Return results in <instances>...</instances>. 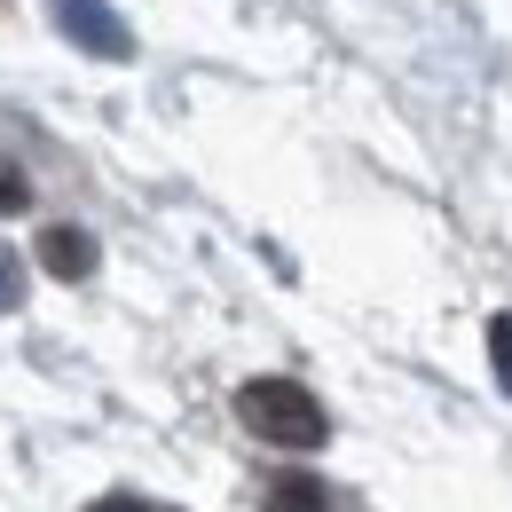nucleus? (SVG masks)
<instances>
[{"instance_id":"nucleus-7","label":"nucleus","mask_w":512,"mask_h":512,"mask_svg":"<svg viewBox=\"0 0 512 512\" xmlns=\"http://www.w3.org/2000/svg\"><path fill=\"white\" fill-rule=\"evenodd\" d=\"M16 300H24V260H16L8 245H0V316H8Z\"/></svg>"},{"instance_id":"nucleus-3","label":"nucleus","mask_w":512,"mask_h":512,"mask_svg":"<svg viewBox=\"0 0 512 512\" xmlns=\"http://www.w3.org/2000/svg\"><path fill=\"white\" fill-rule=\"evenodd\" d=\"M40 268L64 276V284H87V276H95V237H87V229H64V221L40 229Z\"/></svg>"},{"instance_id":"nucleus-6","label":"nucleus","mask_w":512,"mask_h":512,"mask_svg":"<svg viewBox=\"0 0 512 512\" xmlns=\"http://www.w3.org/2000/svg\"><path fill=\"white\" fill-rule=\"evenodd\" d=\"M24 197H32L24 166H16V158H0V213H24Z\"/></svg>"},{"instance_id":"nucleus-4","label":"nucleus","mask_w":512,"mask_h":512,"mask_svg":"<svg viewBox=\"0 0 512 512\" xmlns=\"http://www.w3.org/2000/svg\"><path fill=\"white\" fill-rule=\"evenodd\" d=\"M268 512H331V489H323L316 473H284L268 489Z\"/></svg>"},{"instance_id":"nucleus-2","label":"nucleus","mask_w":512,"mask_h":512,"mask_svg":"<svg viewBox=\"0 0 512 512\" xmlns=\"http://www.w3.org/2000/svg\"><path fill=\"white\" fill-rule=\"evenodd\" d=\"M56 24H64L71 48H87V56H103V64H127L134 56V32H127V16H119L111 0H56Z\"/></svg>"},{"instance_id":"nucleus-8","label":"nucleus","mask_w":512,"mask_h":512,"mask_svg":"<svg viewBox=\"0 0 512 512\" xmlns=\"http://www.w3.org/2000/svg\"><path fill=\"white\" fill-rule=\"evenodd\" d=\"M87 512H166V505H150V497H127V489H119V497H95Z\"/></svg>"},{"instance_id":"nucleus-1","label":"nucleus","mask_w":512,"mask_h":512,"mask_svg":"<svg viewBox=\"0 0 512 512\" xmlns=\"http://www.w3.org/2000/svg\"><path fill=\"white\" fill-rule=\"evenodd\" d=\"M237 418L276 449H323L331 442V418H323V402L300 379H245L237 386Z\"/></svg>"},{"instance_id":"nucleus-5","label":"nucleus","mask_w":512,"mask_h":512,"mask_svg":"<svg viewBox=\"0 0 512 512\" xmlns=\"http://www.w3.org/2000/svg\"><path fill=\"white\" fill-rule=\"evenodd\" d=\"M489 371L512 394V316H489Z\"/></svg>"}]
</instances>
